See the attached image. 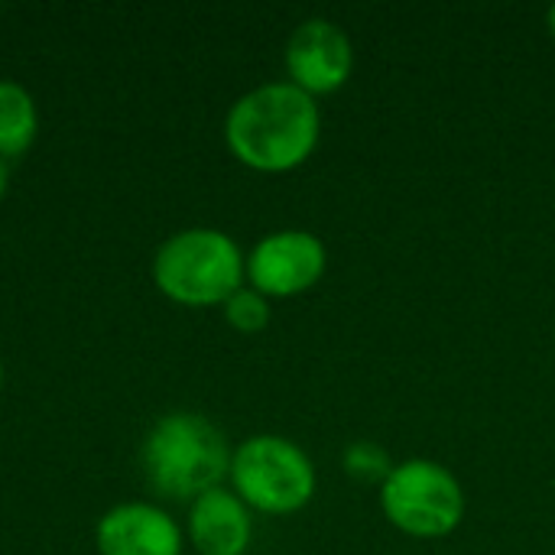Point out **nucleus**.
Masks as SVG:
<instances>
[{"mask_svg": "<svg viewBox=\"0 0 555 555\" xmlns=\"http://www.w3.org/2000/svg\"><path fill=\"white\" fill-rule=\"evenodd\" d=\"M322 137V111L312 94L289 81H270L234 101L224 120L231 153L257 172L302 166Z\"/></svg>", "mask_w": 555, "mask_h": 555, "instance_id": "obj_1", "label": "nucleus"}, {"mask_svg": "<svg viewBox=\"0 0 555 555\" xmlns=\"http://www.w3.org/2000/svg\"><path fill=\"white\" fill-rule=\"evenodd\" d=\"M143 472L150 488L169 501L202 498L231 475L228 439L198 413H169L143 442Z\"/></svg>", "mask_w": 555, "mask_h": 555, "instance_id": "obj_2", "label": "nucleus"}, {"mask_svg": "<svg viewBox=\"0 0 555 555\" xmlns=\"http://www.w3.org/2000/svg\"><path fill=\"white\" fill-rule=\"evenodd\" d=\"M247 276V260L241 247L215 228H192L172 234L156 260V286L182 306H218L228 302Z\"/></svg>", "mask_w": 555, "mask_h": 555, "instance_id": "obj_3", "label": "nucleus"}, {"mask_svg": "<svg viewBox=\"0 0 555 555\" xmlns=\"http://www.w3.org/2000/svg\"><path fill=\"white\" fill-rule=\"evenodd\" d=\"M234 494L273 517L302 511L315 494V468L309 455L283 436H254L231 455Z\"/></svg>", "mask_w": 555, "mask_h": 555, "instance_id": "obj_4", "label": "nucleus"}, {"mask_svg": "<svg viewBox=\"0 0 555 555\" xmlns=\"http://www.w3.org/2000/svg\"><path fill=\"white\" fill-rule=\"evenodd\" d=\"M380 511L406 537L442 540L465 517V491L446 465L410 459L380 485Z\"/></svg>", "mask_w": 555, "mask_h": 555, "instance_id": "obj_5", "label": "nucleus"}, {"mask_svg": "<svg viewBox=\"0 0 555 555\" xmlns=\"http://www.w3.org/2000/svg\"><path fill=\"white\" fill-rule=\"evenodd\" d=\"M328 267L325 244L309 231L267 234L247 257V280L260 296L289 299L309 293Z\"/></svg>", "mask_w": 555, "mask_h": 555, "instance_id": "obj_6", "label": "nucleus"}, {"mask_svg": "<svg viewBox=\"0 0 555 555\" xmlns=\"http://www.w3.org/2000/svg\"><path fill=\"white\" fill-rule=\"evenodd\" d=\"M354 72V46L348 33L325 20L312 16L299 23L286 42V75L306 94H332L348 85Z\"/></svg>", "mask_w": 555, "mask_h": 555, "instance_id": "obj_7", "label": "nucleus"}, {"mask_svg": "<svg viewBox=\"0 0 555 555\" xmlns=\"http://www.w3.org/2000/svg\"><path fill=\"white\" fill-rule=\"evenodd\" d=\"M182 537L169 514L150 504H124L101 517V555H179Z\"/></svg>", "mask_w": 555, "mask_h": 555, "instance_id": "obj_8", "label": "nucleus"}, {"mask_svg": "<svg viewBox=\"0 0 555 555\" xmlns=\"http://www.w3.org/2000/svg\"><path fill=\"white\" fill-rule=\"evenodd\" d=\"M189 533L202 555H244L254 533L250 511L237 494L224 488L205 491L192 504Z\"/></svg>", "mask_w": 555, "mask_h": 555, "instance_id": "obj_9", "label": "nucleus"}, {"mask_svg": "<svg viewBox=\"0 0 555 555\" xmlns=\"http://www.w3.org/2000/svg\"><path fill=\"white\" fill-rule=\"evenodd\" d=\"M36 104L16 81H0V159L23 156L36 140Z\"/></svg>", "mask_w": 555, "mask_h": 555, "instance_id": "obj_10", "label": "nucleus"}, {"mask_svg": "<svg viewBox=\"0 0 555 555\" xmlns=\"http://www.w3.org/2000/svg\"><path fill=\"white\" fill-rule=\"evenodd\" d=\"M341 465L345 472L361 481V485H384L393 472V459L384 446L377 442H367V439H358L345 449L341 455Z\"/></svg>", "mask_w": 555, "mask_h": 555, "instance_id": "obj_11", "label": "nucleus"}, {"mask_svg": "<svg viewBox=\"0 0 555 555\" xmlns=\"http://www.w3.org/2000/svg\"><path fill=\"white\" fill-rule=\"evenodd\" d=\"M224 319L244 332V335H254V332H263L270 325V302L267 296H260L254 286H241L228 302H224Z\"/></svg>", "mask_w": 555, "mask_h": 555, "instance_id": "obj_12", "label": "nucleus"}, {"mask_svg": "<svg viewBox=\"0 0 555 555\" xmlns=\"http://www.w3.org/2000/svg\"><path fill=\"white\" fill-rule=\"evenodd\" d=\"M7 159H0V198H3V192H7Z\"/></svg>", "mask_w": 555, "mask_h": 555, "instance_id": "obj_13", "label": "nucleus"}, {"mask_svg": "<svg viewBox=\"0 0 555 555\" xmlns=\"http://www.w3.org/2000/svg\"><path fill=\"white\" fill-rule=\"evenodd\" d=\"M546 26H550V36L555 39V3L550 7V13H546Z\"/></svg>", "mask_w": 555, "mask_h": 555, "instance_id": "obj_14", "label": "nucleus"}, {"mask_svg": "<svg viewBox=\"0 0 555 555\" xmlns=\"http://www.w3.org/2000/svg\"><path fill=\"white\" fill-rule=\"evenodd\" d=\"M0 384H3V367H0Z\"/></svg>", "mask_w": 555, "mask_h": 555, "instance_id": "obj_15", "label": "nucleus"}]
</instances>
